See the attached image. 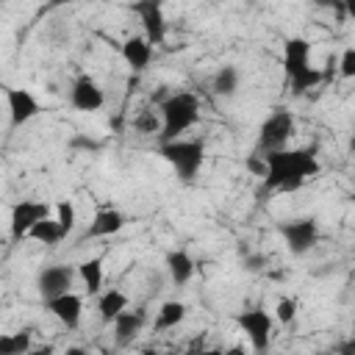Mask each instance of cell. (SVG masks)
<instances>
[{"instance_id": "1", "label": "cell", "mask_w": 355, "mask_h": 355, "mask_svg": "<svg viewBox=\"0 0 355 355\" xmlns=\"http://www.w3.org/2000/svg\"><path fill=\"white\" fill-rule=\"evenodd\" d=\"M263 189L269 191H297L308 180L319 175V158L316 147H300V150H275L263 153Z\"/></svg>"}, {"instance_id": "2", "label": "cell", "mask_w": 355, "mask_h": 355, "mask_svg": "<svg viewBox=\"0 0 355 355\" xmlns=\"http://www.w3.org/2000/svg\"><path fill=\"white\" fill-rule=\"evenodd\" d=\"M283 72L294 94H305L324 80V72L311 64V42L302 36H291L283 44Z\"/></svg>"}, {"instance_id": "3", "label": "cell", "mask_w": 355, "mask_h": 355, "mask_svg": "<svg viewBox=\"0 0 355 355\" xmlns=\"http://www.w3.org/2000/svg\"><path fill=\"white\" fill-rule=\"evenodd\" d=\"M200 119V100L191 92H175L161 103V141L180 139Z\"/></svg>"}, {"instance_id": "4", "label": "cell", "mask_w": 355, "mask_h": 355, "mask_svg": "<svg viewBox=\"0 0 355 355\" xmlns=\"http://www.w3.org/2000/svg\"><path fill=\"white\" fill-rule=\"evenodd\" d=\"M161 155L178 172V178L183 183H191L205 161V147H202V141L172 139V141H161Z\"/></svg>"}, {"instance_id": "5", "label": "cell", "mask_w": 355, "mask_h": 355, "mask_svg": "<svg viewBox=\"0 0 355 355\" xmlns=\"http://www.w3.org/2000/svg\"><path fill=\"white\" fill-rule=\"evenodd\" d=\"M294 130H297V119H294V114L286 111V108H277V111H272V114L261 122L255 150H258L261 155H263V153L283 150V147L288 144V139L294 136Z\"/></svg>"}, {"instance_id": "6", "label": "cell", "mask_w": 355, "mask_h": 355, "mask_svg": "<svg viewBox=\"0 0 355 355\" xmlns=\"http://www.w3.org/2000/svg\"><path fill=\"white\" fill-rule=\"evenodd\" d=\"M50 211H53V208H50L44 200H19V202H14V208H11V219H8L11 241L19 244L22 239H28V230H31L39 219L50 216Z\"/></svg>"}, {"instance_id": "7", "label": "cell", "mask_w": 355, "mask_h": 355, "mask_svg": "<svg viewBox=\"0 0 355 355\" xmlns=\"http://www.w3.org/2000/svg\"><path fill=\"white\" fill-rule=\"evenodd\" d=\"M283 241L288 244V250L294 255H305L308 250L316 247L319 241V222L313 216H300V219H288L280 225Z\"/></svg>"}, {"instance_id": "8", "label": "cell", "mask_w": 355, "mask_h": 355, "mask_svg": "<svg viewBox=\"0 0 355 355\" xmlns=\"http://www.w3.org/2000/svg\"><path fill=\"white\" fill-rule=\"evenodd\" d=\"M136 17L141 19L144 39L150 44H161L166 39V17H164V0H136L133 3Z\"/></svg>"}, {"instance_id": "9", "label": "cell", "mask_w": 355, "mask_h": 355, "mask_svg": "<svg viewBox=\"0 0 355 355\" xmlns=\"http://www.w3.org/2000/svg\"><path fill=\"white\" fill-rule=\"evenodd\" d=\"M239 327L247 333L252 349H255V352H263V349L269 347V341H272V327H275V322H272V316H269L263 308H252V311H244V313L239 316Z\"/></svg>"}, {"instance_id": "10", "label": "cell", "mask_w": 355, "mask_h": 355, "mask_svg": "<svg viewBox=\"0 0 355 355\" xmlns=\"http://www.w3.org/2000/svg\"><path fill=\"white\" fill-rule=\"evenodd\" d=\"M75 277H78L75 266H69V263H53V266H44L39 272L36 288H39L42 300H50V297H58V294L69 291L72 283H75Z\"/></svg>"}, {"instance_id": "11", "label": "cell", "mask_w": 355, "mask_h": 355, "mask_svg": "<svg viewBox=\"0 0 355 355\" xmlns=\"http://www.w3.org/2000/svg\"><path fill=\"white\" fill-rule=\"evenodd\" d=\"M3 89H6V105H8L11 128H19V125L31 122L42 111L39 108V100L28 89H19V86H3Z\"/></svg>"}, {"instance_id": "12", "label": "cell", "mask_w": 355, "mask_h": 355, "mask_svg": "<svg viewBox=\"0 0 355 355\" xmlns=\"http://www.w3.org/2000/svg\"><path fill=\"white\" fill-rule=\"evenodd\" d=\"M69 103H72V108L89 114V111H100V108H103L105 94H103V89L97 86V80H94L92 75H80V78L72 83Z\"/></svg>"}, {"instance_id": "13", "label": "cell", "mask_w": 355, "mask_h": 355, "mask_svg": "<svg viewBox=\"0 0 355 355\" xmlns=\"http://www.w3.org/2000/svg\"><path fill=\"white\" fill-rule=\"evenodd\" d=\"M44 305H47V311H50L67 330H75V327L80 324V316H83V300H80L78 294L64 291V294H58V297L44 300Z\"/></svg>"}, {"instance_id": "14", "label": "cell", "mask_w": 355, "mask_h": 355, "mask_svg": "<svg viewBox=\"0 0 355 355\" xmlns=\"http://www.w3.org/2000/svg\"><path fill=\"white\" fill-rule=\"evenodd\" d=\"M125 225H128V219H125L122 211H116V208H103V211L94 214L89 230L83 233V241H86V239H108V236L119 233Z\"/></svg>"}, {"instance_id": "15", "label": "cell", "mask_w": 355, "mask_h": 355, "mask_svg": "<svg viewBox=\"0 0 355 355\" xmlns=\"http://www.w3.org/2000/svg\"><path fill=\"white\" fill-rule=\"evenodd\" d=\"M119 53H122V61L133 69V72H144L150 58H153V44L144 39V36H130L119 44Z\"/></svg>"}, {"instance_id": "16", "label": "cell", "mask_w": 355, "mask_h": 355, "mask_svg": "<svg viewBox=\"0 0 355 355\" xmlns=\"http://www.w3.org/2000/svg\"><path fill=\"white\" fill-rule=\"evenodd\" d=\"M114 338H116V344L119 347H128L139 333H141V327H144V311H122L114 322Z\"/></svg>"}, {"instance_id": "17", "label": "cell", "mask_w": 355, "mask_h": 355, "mask_svg": "<svg viewBox=\"0 0 355 355\" xmlns=\"http://www.w3.org/2000/svg\"><path fill=\"white\" fill-rule=\"evenodd\" d=\"M125 308H128V294L119 291V288H108L97 297V313H100L103 324H111Z\"/></svg>"}, {"instance_id": "18", "label": "cell", "mask_w": 355, "mask_h": 355, "mask_svg": "<svg viewBox=\"0 0 355 355\" xmlns=\"http://www.w3.org/2000/svg\"><path fill=\"white\" fill-rule=\"evenodd\" d=\"M166 272H169L175 286H186L194 275V258L186 250H172L166 255Z\"/></svg>"}, {"instance_id": "19", "label": "cell", "mask_w": 355, "mask_h": 355, "mask_svg": "<svg viewBox=\"0 0 355 355\" xmlns=\"http://www.w3.org/2000/svg\"><path fill=\"white\" fill-rule=\"evenodd\" d=\"M75 272L83 280L86 294H100V288H103V255H92V258L80 261L75 266Z\"/></svg>"}, {"instance_id": "20", "label": "cell", "mask_w": 355, "mask_h": 355, "mask_svg": "<svg viewBox=\"0 0 355 355\" xmlns=\"http://www.w3.org/2000/svg\"><path fill=\"white\" fill-rule=\"evenodd\" d=\"M186 313H189V308H186L183 302H178V300H169V302H164V305L158 308L153 327H155L158 333H161V330H172V327H178V324L186 319Z\"/></svg>"}, {"instance_id": "21", "label": "cell", "mask_w": 355, "mask_h": 355, "mask_svg": "<svg viewBox=\"0 0 355 355\" xmlns=\"http://www.w3.org/2000/svg\"><path fill=\"white\" fill-rule=\"evenodd\" d=\"M239 80H241L239 78V69L233 64H227V67H219L216 69V75L211 80V89H214L216 97H233L239 92Z\"/></svg>"}, {"instance_id": "22", "label": "cell", "mask_w": 355, "mask_h": 355, "mask_svg": "<svg viewBox=\"0 0 355 355\" xmlns=\"http://www.w3.org/2000/svg\"><path fill=\"white\" fill-rule=\"evenodd\" d=\"M28 239H33V241H39V244L53 247V244H58V241H61V239H67V236H64V230H61V225H58L55 219L44 216V219H39V222L28 230Z\"/></svg>"}, {"instance_id": "23", "label": "cell", "mask_w": 355, "mask_h": 355, "mask_svg": "<svg viewBox=\"0 0 355 355\" xmlns=\"http://www.w3.org/2000/svg\"><path fill=\"white\" fill-rule=\"evenodd\" d=\"M25 349H31V333L19 330V333L0 336V355H19Z\"/></svg>"}, {"instance_id": "24", "label": "cell", "mask_w": 355, "mask_h": 355, "mask_svg": "<svg viewBox=\"0 0 355 355\" xmlns=\"http://www.w3.org/2000/svg\"><path fill=\"white\" fill-rule=\"evenodd\" d=\"M75 219H78V214H75V205H72L69 200L55 202V222L61 225L64 236H69V233L75 230Z\"/></svg>"}, {"instance_id": "25", "label": "cell", "mask_w": 355, "mask_h": 355, "mask_svg": "<svg viewBox=\"0 0 355 355\" xmlns=\"http://www.w3.org/2000/svg\"><path fill=\"white\" fill-rule=\"evenodd\" d=\"M294 316H297V300L294 297H283L277 302V308H275V319L288 324V322H294Z\"/></svg>"}, {"instance_id": "26", "label": "cell", "mask_w": 355, "mask_h": 355, "mask_svg": "<svg viewBox=\"0 0 355 355\" xmlns=\"http://www.w3.org/2000/svg\"><path fill=\"white\" fill-rule=\"evenodd\" d=\"M133 128L141 130V133H158V130H161V119H158L153 111H147V114H141L139 119H133Z\"/></svg>"}, {"instance_id": "27", "label": "cell", "mask_w": 355, "mask_h": 355, "mask_svg": "<svg viewBox=\"0 0 355 355\" xmlns=\"http://www.w3.org/2000/svg\"><path fill=\"white\" fill-rule=\"evenodd\" d=\"M338 72L341 78H352L355 75V47H347L338 58Z\"/></svg>"}, {"instance_id": "28", "label": "cell", "mask_w": 355, "mask_h": 355, "mask_svg": "<svg viewBox=\"0 0 355 355\" xmlns=\"http://www.w3.org/2000/svg\"><path fill=\"white\" fill-rule=\"evenodd\" d=\"M263 263H266V258H263V255H258V252H252V255H247V258H244V269H247V272H258Z\"/></svg>"}, {"instance_id": "29", "label": "cell", "mask_w": 355, "mask_h": 355, "mask_svg": "<svg viewBox=\"0 0 355 355\" xmlns=\"http://www.w3.org/2000/svg\"><path fill=\"white\" fill-rule=\"evenodd\" d=\"M72 147H89V150H94V147H100L97 141H92V139H75L72 141Z\"/></svg>"}, {"instance_id": "30", "label": "cell", "mask_w": 355, "mask_h": 355, "mask_svg": "<svg viewBox=\"0 0 355 355\" xmlns=\"http://www.w3.org/2000/svg\"><path fill=\"white\" fill-rule=\"evenodd\" d=\"M313 6H319V8H336V3L338 0H311Z\"/></svg>"}, {"instance_id": "31", "label": "cell", "mask_w": 355, "mask_h": 355, "mask_svg": "<svg viewBox=\"0 0 355 355\" xmlns=\"http://www.w3.org/2000/svg\"><path fill=\"white\" fill-rule=\"evenodd\" d=\"M64 3H75V0H50V8L53 6H64Z\"/></svg>"}, {"instance_id": "32", "label": "cell", "mask_w": 355, "mask_h": 355, "mask_svg": "<svg viewBox=\"0 0 355 355\" xmlns=\"http://www.w3.org/2000/svg\"><path fill=\"white\" fill-rule=\"evenodd\" d=\"M250 3H255V0H250Z\"/></svg>"}]
</instances>
